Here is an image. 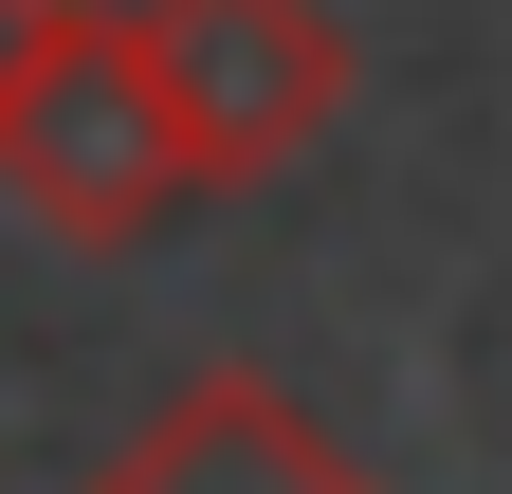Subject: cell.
<instances>
[{
	"label": "cell",
	"mask_w": 512,
	"mask_h": 494,
	"mask_svg": "<svg viewBox=\"0 0 512 494\" xmlns=\"http://www.w3.org/2000/svg\"><path fill=\"white\" fill-rule=\"evenodd\" d=\"M19 37H37V0H0V92H19Z\"/></svg>",
	"instance_id": "cell-4"
},
{
	"label": "cell",
	"mask_w": 512,
	"mask_h": 494,
	"mask_svg": "<svg viewBox=\"0 0 512 494\" xmlns=\"http://www.w3.org/2000/svg\"><path fill=\"white\" fill-rule=\"evenodd\" d=\"M92 494H366V458H348L293 385L202 366V385H165V403L92 458Z\"/></svg>",
	"instance_id": "cell-3"
},
{
	"label": "cell",
	"mask_w": 512,
	"mask_h": 494,
	"mask_svg": "<svg viewBox=\"0 0 512 494\" xmlns=\"http://www.w3.org/2000/svg\"><path fill=\"white\" fill-rule=\"evenodd\" d=\"M0 202H19L37 238H74V257H128V238H165L183 202H202V165H183L165 92H147L128 0H37L19 92H0Z\"/></svg>",
	"instance_id": "cell-1"
},
{
	"label": "cell",
	"mask_w": 512,
	"mask_h": 494,
	"mask_svg": "<svg viewBox=\"0 0 512 494\" xmlns=\"http://www.w3.org/2000/svg\"><path fill=\"white\" fill-rule=\"evenodd\" d=\"M128 37H147V92H165L202 183H275L348 110V19L330 0H128Z\"/></svg>",
	"instance_id": "cell-2"
}]
</instances>
